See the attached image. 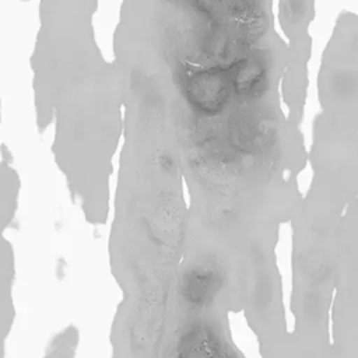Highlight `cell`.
Listing matches in <instances>:
<instances>
[{
  "instance_id": "obj_3",
  "label": "cell",
  "mask_w": 358,
  "mask_h": 358,
  "mask_svg": "<svg viewBox=\"0 0 358 358\" xmlns=\"http://www.w3.org/2000/svg\"><path fill=\"white\" fill-rule=\"evenodd\" d=\"M187 263L179 274L178 295L187 310L200 316L215 305L228 285L227 262L221 250L196 249Z\"/></svg>"
},
{
  "instance_id": "obj_1",
  "label": "cell",
  "mask_w": 358,
  "mask_h": 358,
  "mask_svg": "<svg viewBox=\"0 0 358 358\" xmlns=\"http://www.w3.org/2000/svg\"><path fill=\"white\" fill-rule=\"evenodd\" d=\"M274 0H123L116 62L176 130L187 229L214 242L274 234L296 213L308 164L284 109L287 45Z\"/></svg>"
},
{
  "instance_id": "obj_2",
  "label": "cell",
  "mask_w": 358,
  "mask_h": 358,
  "mask_svg": "<svg viewBox=\"0 0 358 358\" xmlns=\"http://www.w3.org/2000/svg\"><path fill=\"white\" fill-rule=\"evenodd\" d=\"M278 22L287 38L288 60L282 76L281 94L288 119L301 127L309 85L312 56L310 24L315 18V0H278Z\"/></svg>"
},
{
  "instance_id": "obj_4",
  "label": "cell",
  "mask_w": 358,
  "mask_h": 358,
  "mask_svg": "<svg viewBox=\"0 0 358 358\" xmlns=\"http://www.w3.org/2000/svg\"><path fill=\"white\" fill-rule=\"evenodd\" d=\"M169 358H238L217 323L194 316L178 331Z\"/></svg>"
}]
</instances>
